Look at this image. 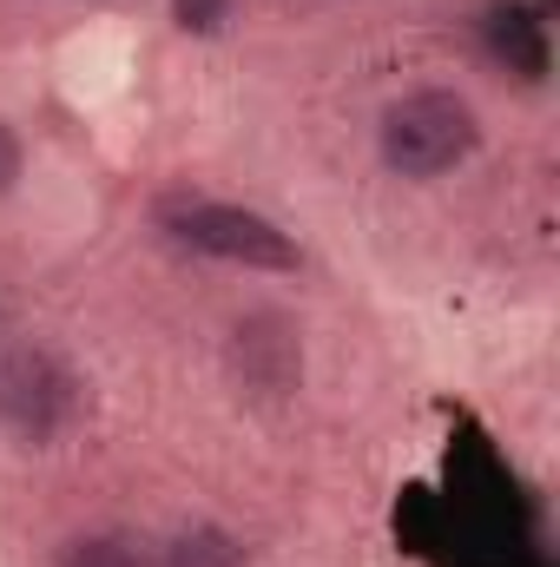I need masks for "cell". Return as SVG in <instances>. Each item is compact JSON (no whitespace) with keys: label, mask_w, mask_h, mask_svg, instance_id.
<instances>
[{"label":"cell","mask_w":560,"mask_h":567,"mask_svg":"<svg viewBox=\"0 0 560 567\" xmlns=\"http://www.w3.org/2000/svg\"><path fill=\"white\" fill-rule=\"evenodd\" d=\"M475 113L455 93H409L383 113V158L403 178H442L475 152Z\"/></svg>","instance_id":"obj_1"},{"label":"cell","mask_w":560,"mask_h":567,"mask_svg":"<svg viewBox=\"0 0 560 567\" xmlns=\"http://www.w3.org/2000/svg\"><path fill=\"white\" fill-rule=\"evenodd\" d=\"M73 416H80V383L53 350L20 343V350L0 357V423L27 449H46Z\"/></svg>","instance_id":"obj_2"},{"label":"cell","mask_w":560,"mask_h":567,"mask_svg":"<svg viewBox=\"0 0 560 567\" xmlns=\"http://www.w3.org/2000/svg\"><path fill=\"white\" fill-rule=\"evenodd\" d=\"M165 231L205 258H225V265H251V271H290L297 265V245L271 218H258L245 205H172Z\"/></svg>","instance_id":"obj_3"},{"label":"cell","mask_w":560,"mask_h":567,"mask_svg":"<svg viewBox=\"0 0 560 567\" xmlns=\"http://www.w3.org/2000/svg\"><path fill=\"white\" fill-rule=\"evenodd\" d=\"M481 33H488L495 60H508V73H521V80H541V73H548V27H541L535 7L495 0L488 20H481Z\"/></svg>","instance_id":"obj_4"},{"label":"cell","mask_w":560,"mask_h":567,"mask_svg":"<svg viewBox=\"0 0 560 567\" xmlns=\"http://www.w3.org/2000/svg\"><path fill=\"white\" fill-rule=\"evenodd\" d=\"M165 567H245V555H238V542L225 528H185L165 548Z\"/></svg>","instance_id":"obj_5"},{"label":"cell","mask_w":560,"mask_h":567,"mask_svg":"<svg viewBox=\"0 0 560 567\" xmlns=\"http://www.w3.org/2000/svg\"><path fill=\"white\" fill-rule=\"evenodd\" d=\"M60 567H145V555L120 535H86V542H73L60 555Z\"/></svg>","instance_id":"obj_6"},{"label":"cell","mask_w":560,"mask_h":567,"mask_svg":"<svg viewBox=\"0 0 560 567\" xmlns=\"http://www.w3.org/2000/svg\"><path fill=\"white\" fill-rule=\"evenodd\" d=\"M172 20L185 33H218L231 20V0H172Z\"/></svg>","instance_id":"obj_7"},{"label":"cell","mask_w":560,"mask_h":567,"mask_svg":"<svg viewBox=\"0 0 560 567\" xmlns=\"http://www.w3.org/2000/svg\"><path fill=\"white\" fill-rule=\"evenodd\" d=\"M13 178H20V145H13V133L0 126V192H7Z\"/></svg>","instance_id":"obj_8"}]
</instances>
